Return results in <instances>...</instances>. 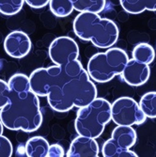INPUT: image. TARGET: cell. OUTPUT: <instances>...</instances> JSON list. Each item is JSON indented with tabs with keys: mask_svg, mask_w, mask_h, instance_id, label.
Masks as SVG:
<instances>
[{
	"mask_svg": "<svg viewBox=\"0 0 156 157\" xmlns=\"http://www.w3.org/2000/svg\"><path fill=\"white\" fill-rule=\"evenodd\" d=\"M29 83L31 90L38 97H47L50 107L59 113L85 106L97 97L96 86L78 59L36 69Z\"/></svg>",
	"mask_w": 156,
	"mask_h": 157,
	"instance_id": "6da1fadb",
	"label": "cell"
},
{
	"mask_svg": "<svg viewBox=\"0 0 156 157\" xmlns=\"http://www.w3.org/2000/svg\"><path fill=\"white\" fill-rule=\"evenodd\" d=\"M9 103L0 109V121L11 131L31 133L42 123L39 97L31 90L29 77L24 74L13 75L9 82Z\"/></svg>",
	"mask_w": 156,
	"mask_h": 157,
	"instance_id": "7a4b0ae2",
	"label": "cell"
},
{
	"mask_svg": "<svg viewBox=\"0 0 156 157\" xmlns=\"http://www.w3.org/2000/svg\"><path fill=\"white\" fill-rule=\"evenodd\" d=\"M74 31L82 40L90 41L97 48H110L119 39V27L114 21L99 13L80 12L74 20Z\"/></svg>",
	"mask_w": 156,
	"mask_h": 157,
	"instance_id": "3957f363",
	"label": "cell"
},
{
	"mask_svg": "<svg viewBox=\"0 0 156 157\" xmlns=\"http://www.w3.org/2000/svg\"><path fill=\"white\" fill-rule=\"evenodd\" d=\"M111 121V104L104 98H95L78 109L74 128L78 136L97 138Z\"/></svg>",
	"mask_w": 156,
	"mask_h": 157,
	"instance_id": "277c9868",
	"label": "cell"
},
{
	"mask_svg": "<svg viewBox=\"0 0 156 157\" xmlns=\"http://www.w3.org/2000/svg\"><path fill=\"white\" fill-rule=\"evenodd\" d=\"M129 60L127 53L118 47H110L103 53L92 56L88 63L87 72L89 77L98 83H106L121 75Z\"/></svg>",
	"mask_w": 156,
	"mask_h": 157,
	"instance_id": "5b68a950",
	"label": "cell"
},
{
	"mask_svg": "<svg viewBox=\"0 0 156 157\" xmlns=\"http://www.w3.org/2000/svg\"><path fill=\"white\" fill-rule=\"evenodd\" d=\"M136 132L131 126L118 125L103 146L105 157H137V154L130 149L135 144Z\"/></svg>",
	"mask_w": 156,
	"mask_h": 157,
	"instance_id": "8992f818",
	"label": "cell"
},
{
	"mask_svg": "<svg viewBox=\"0 0 156 157\" xmlns=\"http://www.w3.org/2000/svg\"><path fill=\"white\" fill-rule=\"evenodd\" d=\"M146 119L139 104L133 98L120 97L111 105V120L117 125H140L145 122Z\"/></svg>",
	"mask_w": 156,
	"mask_h": 157,
	"instance_id": "52a82bcc",
	"label": "cell"
},
{
	"mask_svg": "<svg viewBox=\"0 0 156 157\" xmlns=\"http://www.w3.org/2000/svg\"><path fill=\"white\" fill-rule=\"evenodd\" d=\"M79 48L74 40L66 36L55 39L49 46V56L55 65H63L77 59Z\"/></svg>",
	"mask_w": 156,
	"mask_h": 157,
	"instance_id": "ba28073f",
	"label": "cell"
},
{
	"mask_svg": "<svg viewBox=\"0 0 156 157\" xmlns=\"http://www.w3.org/2000/svg\"><path fill=\"white\" fill-rule=\"evenodd\" d=\"M32 48L31 40L23 31L15 30L9 33L4 40V49L6 53L14 59H22Z\"/></svg>",
	"mask_w": 156,
	"mask_h": 157,
	"instance_id": "9c48e42d",
	"label": "cell"
},
{
	"mask_svg": "<svg viewBox=\"0 0 156 157\" xmlns=\"http://www.w3.org/2000/svg\"><path fill=\"white\" fill-rule=\"evenodd\" d=\"M150 75V65L139 62L134 59L127 61L121 73L122 79L133 87H138V86L144 85L149 80Z\"/></svg>",
	"mask_w": 156,
	"mask_h": 157,
	"instance_id": "30bf717a",
	"label": "cell"
},
{
	"mask_svg": "<svg viewBox=\"0 0 156 157\" xmlns=\"http://www.w3.org/2000/svg\"><path fill=\"white\" fill-rule=\"evenodd\" d=\"M66 155L68 157H97L99 145L95 138L78 136L72 141Z\"/></svg>",
	"mask_w": 156,
	"mask_h": 157,
	"instance_id": "8fae6325",
	"label": "cell"
},
{
	"mask_svg": "<svg viewBox=\"0 0 156 157\" xmlns=\"http://www.w3.org/2000/svg\"><path fill=\"white\" fill-rule=\"evenodd\" d=\"M49 148L48 141L42 136H33L25 144V154L28 157H46Z\"/></svg>",
	"mask_w": 156,
	"mask_h": 157,
	"instance_id": "7c38bea8",
	"label": "cell"
},
{
	"mask_svg": "<svg viewBox=\"0 0 156 157\" xmlns=\"http://www.w3.org/2000/svg\"><path fill=\"white\" fill-rule=\"evenodd\" d=\"M122 9L131 14H139L144 10L153 11L156 0H120Z\"/></svg>",
	"mask_w": 156,
	"mask_h": 157,
	"instance_id": "4fadbf2b",
	"label": "cell"
},
{
	"mask_svg": "<svg viewBox=\"0 0 156 157\" xmlns=\"http://www.w3.org/2000/svg\"><path fill=\"white\" fill-rule=\"evenodd\" d=\"M74 10L79 12L100 13L105 8V0H72Z\"/></svg>",
	"mask_w": 156,
	"mask_h": 157,
	"instance_id": "5bb4252c",
	"label": "cell"
},
{
	"mask_svg": "<svg viewBox=\"0 0 156 157\" xmlns=\"http://www.w3.org/2000/svg\"><path fill=\"white\" fill-rule=\"evenodd\" d=\"M132 56L134 59L150 65L155 58V51L150 44L141 42L134 48Z\"/></svg>",
	"mask_w": 156,
	"mask_h": 157,
	"instance_id": "9a60e30c",
	"label": "cell"
},
{
	"mask_svg": "<svg viewBox=\"0 0 156 157\" xmlns=\"http://www.w3.org/2000/svg\"><path fill=\"white\" fill-rule=\"evenodd\" d=\"M139 106L147 118H156V91L145 93L140 99Z\"/></svg>",
	"mask_w": 156,
	"mask_h": 157,
	"instance_id": "2e32d148",
	"label": "cell"
},
{
	"mask_svg": "<svg viewBox=\"0 0 156 157\" xmlns=\"http://www.w3.org/2000/svg\"><path fill=\"white\" fill-rule=\"evenodd\" d=\"M51 12L56 17H67L74 10L72 0H50Z\"/></svg>",
	"mask_w": 156,
	"mask_h": 157,
	"instance_id": "e0dca14e",
	"label": "cell"
},
{
	"mask_svg": "<svg viewBox=\"0 0 156 157\" xmlns=\"http://www.w3.org/2000/svg\"><path fill=\"white\" fill-rule=\"evenodd\" d=\"M25 0H0V13L11 16L17 14L24 6Z\"/></svg>",
	"mask_w": 156,
	"mask_h": 157,
	"instance_id": "ac0fdd59",
	"label": "cell"
},
{
	"mask_svg": "<svg viewBox=\"0 0 156 157\" xmlns=\"http://www.w3.org/2000/svg\"><path fill=\"white\" fill-rule=\"evenodd\" d=\"M13 148L11 142L8 137L0 136V157H10L12 155Z\"/></svg>",
	"mask_w": 156,
	"mask_h": 157,
	"instance_id": "d6986e66",
	"label": "cell"
},
{
	"mask_svg": "<svg viewBox=\"0 0 156 157\" xmlns=\"http://www.w3.org/2000/svg\"><path fill=\"white\" fill-rule=\"evenodd\" d=\"M10 87L8 82L0 79V109L3 108L9 103Z\"/></svg>",
	"mask_w": 156,
	"mask_h": 157,
	"instance_id": "ffe728a7",
	"label": "cell"
},
{
	"mask_svg": "<svg viewBox=\"0 0 156 157\" xmlns=\"http://www.w3.org/2000/svg\"><path fill=\"white\" fill-rule=\"evenodd\" d=\"M65 155L63 148L59 144H53L49 145L47 157H62Z\"/></svg>",
	"mask_w": 156,
	"mask_h": 157,
	"instance_id": "44dd1931",
	"label": "cell"
},
{
	"mask_svg": "<svg viewBox=\"0 0 156 157\" xmlns=\"http://www.w3.org/2000/svg\"><path fill=\"white\" fill-rule=\"evenodd\" d=\"M50 0H25V2L33 9H41L49 4Z\"/></svg>",
	"mask_w": 156,
	"mask_h": 157,
	"instance_id": "7402d4cb",
	"label": "cell"
},
{
	"mask_svg": "<svg viewBox=\"0 0 156 157\" xmlns=\"http://www.w3.org/2000/svg\"><path fill=\"white\" fill-rule=\"evenodd\" d=\"M3 127H4V125L2 124L1 121H0V136L3 134Z\"/></svg>",
	"mask_w": 156,
	"mask_h": 157,
	"instance_id": "603a6c76",
	"label": "cell"
},
{
	"mask_svg": "<svg viewBox=\"0 0 156 157\" xmlns=\"http://www.w3.org/2000/svg\"><path fill=\"white\" fill-rule=\"evenodd\" d=\"M153 11H156V3H155V6H154V10H153Z\"/></svg>",
	"mask_w": 156,
	"mask_h": 157,
	"instance_id": "cb8c5ba5",
	"label": "cell"
}]
</instances>
